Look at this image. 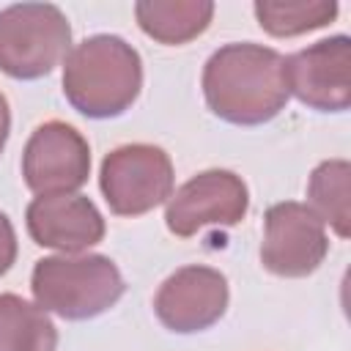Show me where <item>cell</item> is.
Instances as JSON below:
<instances>
[{
  "label": "cell",
  "mask_w": 351,
  "mask_h": 351,
  "mask_svg": "<svg viewBox=\"0 0 351 351\" xmlns=\"http://www.w3.org/2000/svg\"><path fill=\"white\" fill-rule=\"evenodd\" d=\"M71 52V25L52 3H16L0 11V71L14 80L47 77Z\"/></svg>",
  "instance_id": "4"
},
{
  "label": "cell",
  "mask_w": 351,
  "mask_h": 351,
  "mask_svg": "<svg viewBox=\"0 0 351 351\" xmlns=\"http://www.w3.org/2000/svg\"><path fill=\"white\" fill-rule=\"evenodd\" d=\"M208 110L236 126H261L288 104L282 55L271 47L241 41L219 47L203 66Z\"/></svg>",
  "instance_id": "1"
},
{
  "label": "cell",
  "mask_w": 351,
  "mask_h": 351,
  "mask_svg": "<svg viewBox=\"0 0 351 351\" xmlns=\"http://www.w3.org/2000/svg\"><path fill=\"white\" fill-rule=\"evenodd\" d=\"M250 208V192L233 170H203L184 181L165 206V225L173 236L189 239L208 225L233 228Z\"/></svg>",
  "instance_id": "6"
},
{
  "label": "cell",
  "mask_w": 351,
  "mask_h": 351,
  "mask_svg": "<svg viewBox=\"0 0 351 351\" xmlns=\"http://www.w3.org/2000/svg\"><path fill=\"white\" fill-rule=\"evenodd\" d=\"M0 351H58V329L36 302L0 293Z\"/></svg>",
  "instance_id": "14"
},
{
  "label": "cell",
  "mask_w": 351,
  "mask_h": 351,
  "mask_svg": "<svg viewBox=\"0 0 351 351\" xmlns=\"http://www.w3.org/2000/svg\"><path fill=\"white\" fill-rule=\"evenodd\" d=\"M228 280L219 269L192 263L176 269L154 296V313L165 329L195 335L214 326L228 310Z\"/></svg>",
  "instance_id": "10"
},
{
  "label": "cell",
  "mask_w": 351,
  "mask_h": 351,
  "mask_svg": "<svg viewBox=\"0 0 351 351\" xmlns=\"http://www.w3.org/2000/svg\"><path fill=\"white\" fill-rule=\"evenodd\" d=\"M30 291L44 313L66 321H88L107 313L126 291L121 269L99 252L49 255L36 261Z\"/></svg>",
  "instance_id": "3"
},
{
  "label": "cell",
  "mask_w": 351,
  "mask_h": 351,
  "mask_svg": "<svg viewBox=\"0 0 351 351\" xmlns=\"http://www.w3.org/2000/svg\"><path fill=\"white\" fill-rule=\"evenodd\" d=\"M90 176L88 140L63 121L33 129L22 151V178L36 195H71Z\"/></svg>",
  "instance_id": "8"
},
{
  "label": "cell",
  "mask_w": 351,
  "mask_h": 351,
  "mask_svg": "<svg viewBox=\"0 0 351 351\" xmlns=\"http://www.w3.org/2000/svg\"><path fill=\"white\" fill-rule=\"evenodd\" d=\"M140 30L167 47L203 36L214 16L211 0H140L134 3Z\"/></svg>",
  "instance_id": "12"
},
{
  "label": "cell",
  "mask_w": 351,
  "mask_h": 351,
  "mask_svg": "<svg viewBox=\"0 0 351 351\" xmlns=\"http://www.w3.org/2000/svg\"><path fill=\"white\" fill-rule=\"evenodd\" d=\"M16 261V233L11 219L0 211V277L14 266Z\"/></svg>",
  "instance_id": "16"
},
{
  "label": "cell",
  "mask_w": 351,
  "mask_h": 351,
  "mask_svg": "<svg viewBox=\"0 0 351 351\" xmlns=\"http://www.w3.org/2000/svg\"><path fill=\"white\" fill-rule=\"evenodd\" d=\"M140 88V52L121 36H90L71 47L63 60V96L85 118L123 115L137 101Z\"/></svg>",
  "instance_id": "2"
},
{
  "label": "cell",
  "mask_w": 351,
  "mask_h": 351,
  "mask_svg": "<svg viewBox=\"0 0 351 351\" xmlns=\"http://www.w3.org/2000/svg\"><path fill=\"white\" fill-rule=\"evenodd\" d=\"M33 244L66 255L82 252L104 239V217L85 195H38L25 208Z\"/></svg>",
  "instance_id": "11"
},
{
  "label": "cell",
  "mask_w": 351,
  "mask_h": 351,
  "mask_svg": "<svg viewBox=\"0 0 351 351\" xmlns=\"http://www.w3.org/2000/svg\"><path fill=\"white\" fill-rule=\"evenodd\" d=\"M288 96L318 112H346L351 107V38L329 36L282 58Z\"/></svg>",
  "instance_id": "7"
},
{
  "label": "cell",
  "mask_w": 351,
  "mask_h": 351,
  "mask_svg": "<svg viewBox=\"0 0 351 351\" xmlns=\"http://www.w3.org/2000/svg\"><path fill=\"white\" fill-rule=\"evenodd\" d=\"M351 165L348 159L321 162L307 181V208L340 239L351 233Z\"/></svg>",
  "instance_id": "13"
},
{
  "label": "cell",
  "mask_w": 351,
  "mask_h": 351,
  "mask_svg": "<svg viewBox=\"0 0 351 351\" xmlns=\"http://www.w3.org/2000/svg\"><path fill=\"white\" fill-rule=\"evenodd\" d=\"M329 252L324 222L296 200L274 203L263 217L261 263L277 277H307Z\"/></svg>",
  "instance_id": "9"
},
{
  "label": "cell",
  "mask_w": 351,
  "mask_h": 351,
  "mask_svg": "<svg viewBox=\"0 0 351 351\" xmlns=\"http://www.w3.org/2000/svg\"><path fill=\"white\" fill-rule=\"evenodd\" d=\"M258 25L274 38L302 36L326 27L337 16L335 0H258L252 5Z\"/></svg>",
  "instance_id": "15"
},
{
  "label": "cell",
  "mask_w": 351,
  "mask_h": 351,
  "mask_svg": "<svg viewBox=\"0 0 351 351\" xmlns=\"http://www.w3.org/2000/svg\"><path fill=\"white\" fill-rule=\"evenodd\" d=\"M173 162L165 148L126 143L112 148L99 167V189L118 217H140L173 195Z\"/></svg>",
  "instance_id": "5"
},
{
  "label": "cell",
  "mask_w": 351,
  "mask_h": 351,
  "mask_svg": "<svg viewBox=\"0 0 351 351\" xmlns=\"http://www.w3.org/2000/svg\"><path fill=\"white\" fill-rule=\"evenodd\" d=\"M8 132H11V110H8V101L5 96L0 93V154L8 143Z\"/></svg>",
  "instance_id": "17"
}]
</instances>
